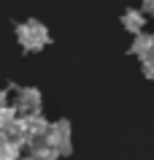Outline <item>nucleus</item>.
<instances>
[{
  "label": "nucleus",
  "instance_id": "nucleus-1",
  "mask_svg": "<svg viewBox=\"0 0 154 160\" xmlns=\"http://www.w3.org/2000/svg\"><path fill=\"white\" fill-rule=\"evenodd\" d=\"M14 33H16L19 49L25 54H38V52H43L51 43V33L41 19H25V22H19V25H14Z\"/></svg>",
  "mask_w": 154,
  "mask_h": 160
},
{
  "label": "nucleus",
  "instance_id": "nucleus-2",
  "mask_svg": "<svg viewBox=\"0 0 154 160\" xmlns=\"http://www.w3.org/2000/svg\"><path fill=\"white\" fill-rule=\"evenodd\" d=\"M46 138H49L57 149H60L62 158H68V155H73V128H70V119H57V122H51L49 125V133H46Z\"/></svg>",
  "mask_w": 154,
  "mask_h": 160
},
{
  "label": "nucleus",
  "instance_id": "nucleus-3",
  "mask_svg": "<svg viewBox=\"0 0 154 160\" xmlns=\"http://www.w3.org/2000/svg\"><path fill=\"white\" fill-rule=\"evenodd\" d=\"M19 125H22V136H25V147H27L38 138H46L51 122L38 111V114H19Z\"/></svg>",
  "mask_w": 154,
  "mask_h": 160
},
{
  "label": "nucleus",
  "instance_id": "nucleus-4",
  "mask_svg": "<svg viewBox=\"0 0 154 160\" xmlns=\"http://www.w3.org/2000/svg\"><path fill=\"white\" fill-rule=\"evenodd\" d=\"M14 103H16L19 114H38L41 111V103H43V95H41L38 87H19Z\"/></svg>",
  "mask_w": 154,
  "mask_h": 160
},
{
  "label": "nucleus",
  "instance_id": "nucleus-5",
  "mask_svg": "<svg viewBox=\"0 0 154 160\" xmlns=\"http://www.w3.org/2000/svg\"><path fill=\"white\" fill-rule=\"evenodd\" d=\"M119 22H122V27H124L127 33L138 35V33H143V30H146V11L143 8H127L119 17Z\"/></svg>",
  "mask_w": 154,
  "mask_h": 160
},
{
  "label": "nucleus",
  "instance_id": "nucleus-6",
  "mask_svg": "<svg viewBox=\"0 0 154 160\" xmlns=\"http://www.w3.org/2000/svg\"><path fill=\"white\" fill-rule=\"evenodd\" d=\"M130 54L138 57V60L152 57V54H154V35H152V33H138L135 41L130 43Z\"/></svg>",
  "mask_w": 154,
  "mask_h": 160
},
{
  "label": "nucleus",
  "instance_id": "nucleus-7",
  "mask_svg": "<svg viewBox=\"0 0 154 160\" xmlns=\"http://www.w3.org/2000/svg\"><path fill=\"white\" fill-rule=\"evenodd\" d=\"M27 149H30V155H35L38 160H57V158H62L60 149H57L49 138H38V141L27 144Z\"/></svg>",
  "mask_w": 154,
  "mask_h": 160
},
{
  "label": "nucleus",
  "instance_id": "nucleus-8",
  "mask_svg": "<svg viewBox=\"0 0 154 160\" xmlns=\"http://www.w3.org/2000/svg\"><path fill=\"white\" fill-rule=\"evenodd\" d=\"M22 149H25V147H22L19 141L0 136V160H19V158H22V155H19Z\"/></svg>",
  "mask_w": 154,
  "mask_h": 160
},
{
  "label": "nucleus",
  "instance_id": "nucleus-9",
  "mask_svg": "<svg viewBox=\"0 0 154 160\" xmlns=\"http://www.w3.org/2000/svg\"><path fill=\"white\" fill-rule=\"evenodd\" d=\"M16 117H19L16 103H6V106H0V133H3L11 122H16Z\"/></svg>",
  "mask_w": 154,
  "mask_h": 160
},
{
  "label": "nucleus",
  "instance_id": "nucleus-10",
  "mask_svg": "<svg viewBox=\"0 0 154 160\" xmlns=\"http://www.w3.org/2000/svg\"><path fill=\"white\" fill-rule=\"evenodd\" d=\"M141 73H143L146 79H152V82H154V54L141 60Z\"/></svg>",
  "mask_w": 154,
  "mask_h": 160
},
{
  "label": "nucleus",
  "instance_id": "nucleus-11",
  "mask_svg": "<svg viewBox=\"0 0 154 160\" xmlns=\"http://www.w3.org/2000/svg\"><path fill=\"white\" fill-rule=\"evenodd\" d=\"M8 95H11V87H0V106L11 103V101H8Z\"/></svg>",
  "mask_w": 154,
  "mask_h": 160
},
{
  "label": "nucleus",
  "instance_id": "nucleus-12",
  "mask_svg": "<svg viewBox=\"0 0 154 160\" xmlns=\"http://www.w3.org/2000/svg\"><path fill=\"white\" fill-rule=\"evenodd\" d=\"M141 8H143L149 17H154V0H141Z\"/></svg>",
  "mask_w": 154,
  "mask_h": 160
},
{
  "label": "nucleus",
  "instance_id": "nucleus-13",
  "mask_svg": "<svg viewBox=\"0 0 154 160\" xmlns=\"http://www.w3.org/2000/svg\"><path fill=\"white\" fill-rule=\"evenodd\" d=\"M19 160H38L35 155H27V158H19Z\"/></svg>",
  "mask_w": 154,
  "mask_h": 160
}]
</instances>
